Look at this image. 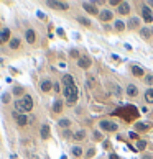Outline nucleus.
<instances>
[{
	"mask_svg": "<svg viewBox=\"0 0 153 159\" xmlns=\"http://www.w3.org/2000/svg\"><path fill=\"white\" fill-rule=\"evenodd\" d=\"M63 95L66 98V103L68 105H76L78 102V97H79V92H78V85H68V87H63Z\"/></svg>",
	"mask_w": 153,
	"mask_h": 159,
	"instance_id": "obj_1",
	"label": "nucleus"
},
{
	"mask_svg": "<svg viewBox=\"0 0 153 159\" xmlns=\"http://www.w3.org/2000/svg\"><path fill=\"white\" fill-rule=\"evenodd\" d=\"M99 128L104 133H115V131L119 130V125L110 122V120H102V122L99 123Z\"/></svg>",
	"mask_w": 153,
	"mask_h": 159,
	"instance_id": "obj_2",
	"label": "nucleus"
},
{
	"mask_svg": "<svg viewBox=\"0 0 153 159\" xmlns=\"http://www.w3.org/2000/svg\"><path fill=\"white\" fill-rule=\"evenodd\" d=\"M140 10H142V18H143L145 23H147V25L153 23V12H152V8H150L148 5H143Z\"/></svg>",
	"mask_w": 153,
	"mask_h": 159,
	"instance_id": "obj_3",
	"label": "nucleus"
},
{
	"mask_svg": "<svg viewBox=\"0 0 153 159\" xmlns=\"http://www.w3.org/2000/svg\"><path fill=\"white\" fill-rule=\"evenodd\" d=\"M83 8L86 10L89 15H99L100 10L97 8V4L95 2H83Z\"/></svg>",
	"mask_w": 153,
	"mask_h": 159,
	"instance_id": "obj_4",
	"label": "nucleus"
},
{
	"mask_svg": "<svg viewBox=\"0 0 153 159\" xmlns=\"http://www.w3.org/2000/svg\"><path fill=\"white\" fill-rule=\"evenodd\" d=\"M99 20L100 21H114V13H112V10H109V8H104V10H100V13H99Z\"/></svg>",
	"mask_w": 153,
	"mask_h": 159,
	"instance_id": "obj_5",
	"label": "nucleus"
},
{
	"mask_svg": "<svg viewBox=\"0 0 153 159\" xmlns=\"http://www.w3.org/2000/svg\"><path fill=\"white\" fill-rule=\"evenodd\" d=\"M153 128V123L152 122H137L135 123V131H150Z\"/></svg>",
	"mask_w": 153,
	"mask_h": 159,
	"instance_id": "obj_6",
	"label": "nucleus"
},
{
	"mask_svg": "<svg viewBox=\"0 0 153 159\" xmlns=\"http://www.w3.org/2000/svg\"><path fill=\"white\" fill-rule=\"evenodd\" d=\"M20 100H21V103H23L25 112H31V110H33V98H31V95H23Z\"/></svg>",
	"mask_w": 153,
	"mask_h": 159,
	"instance_id": "obj_7",
	"label": "nucleus"
},
{
	"mask_svg": "<svg viewBox=\"0 0 153 159\" xmlns=\"http://www.w3.org/2000/svg\"><path fill=\"white\" fill-rule=\"evenodd\" d=\"M46 5L48 7H53V8H56V10H68L69 8V5L68 4H64V2H46Z\"/></svg>",
	"mask_w": 153,
	"mask_h": 159,
	"instance_id": "obj_8",
	"label": "nucleus"
},
{
	"mask_svg": "<svg viewBox=\"0 0 153 159\" xmlns=\"http://www.w3.org/2000/svg\"><path fill=\"white\" fill-rule=\"evenodd\" d=\"M117 13H120V15H128L130 13V4L128 2H122L117 7Z\"/></svg>",
	"mask_w": 153,
	"mask_h": 159,
	"instance_id": "obj_9",
	"label": "nucleus"
},
{
	"mask_svg": "<svg viewBox=\"0 0 153 159\" xmlns=\"http://www.w3.org/2000/svg\"><path fill=\"white\" fill-rule=\"evenodd\" d=\"M91 64H92V61L87 56H81V58L78 59V66L79 67H83V69H87V67H91Z\"/></svg>",
	"mask_w": 153,
	"mask_h": 159,
	"instance_id": "obj_10",
	"label": "nucleus"
},
{
	"mask_svg": "<svg viewBox=\"0 0 153 159\" xmlns=\"http://www.w3.org/2000/svg\"><path fill=\"white\" fill-rule=\"evenodd\" d=\"M53 82H51V80L50 79H45V80H43V82H41V84H40V89H41V92H50V90H53Z\"/></svg>",
	"mask_w": 153,
	"mask_h": 159,
	"instance_id": "obj_11",
	"label": "nucleus"
},
{
	"mask_svg": "<svg viewBox=\"0 0 153 159\" xmlns=\"http://www.w3.org/2000/svg\"><path fill=\"white\" fill-rule=\"evenodd\" d=\"M25 39H26V43H30V44H33V43L36 41V33H35V30H26Z\"/></svg>",
	"mask_w": 153,
	"mask_h": 159,
	"instance_id": "obj_12",
	"label": "nucleus"
},
{
	"mask_svg": "<svg viewBox=\"0 0 153 159\" xmlns=\"http://www.w3.org/2000/svg\"><path fill=\"white\" fill-rule=\"evenodd\" d=\"M127 26L130 30H138L140 28V18H137V17H132L130 20H128V23H127Z\"/></svg>",
	"mask_w": 153,
	"mask_h": 159,
	"instance_id": "obj_13",
	"label": "nucleus"
},
{
	"mask_svg": "<svg viewBox=\"0 0 153 159\" xmlns=\"http://www.w3.org/2000/svg\"><path fill=\"white\" fill-rule=\"evenodd\" d=\"M127 95L130 97V98H135V97L138 95V89H137V85H133V84L127 85Z\"/></svg>",
	"mask_w": 153,
	"mask_h": 159,
	"instance_id": "obj_14",
	"label": "nucleus"
},
{
	"mask_svg": "<svg viewBox=\"0 0 153 159\" xmlns=\"http://www.w3.org/2000/svg\"><path fill=\"white\" fill-rule=\"evenodd\" d=\"M132 74L135 75V77H145V71H143V67L137 66V64H133V66H132Z\"/></svg>",
	"mask_w": 153,
	"mask_h": 159,
	"instance_id": "obj_15",
	"label": "nucleus"
},
{
	"mask_svg": "<svg viewBox=\"0 0 153 159\" xmlns=\"http://www.w3.org/2000/svg\"><path fill=\"white\" fill-rule=\"evenodd\" d=\"M71 154L74 159H81L83 158V148L81 146H73L71 148Z\"/></svg>",
	"mask_w": 153,
	"mask_h": 159,
	"instance_id": "obj_16",
	"label": "nucleus"
},
{
	"mask_svg": "<svg viewBox=\"0 0 153 159\" xmlns=\"http://www.w3.org/2000/svg\"><path fill=\"white\" fill-rule=\"evenodd\" d=\"M114 28H115L117 33H122V31L127 28V25H125V21H122V20H114Z\"/></svg>",
	"mask_w": 153,
	"mask_h": 159,
	"instance_id": "obj_17",
	"label": "nucleus"
},
{
	"mask_svg": "<svg viewBox=\"0 0 153 159\" xmlns=\"http://www.w3.org/2000/svg\"><path fill=\"white\" fill-rule=\"evenodd\" d=\"M15 120H17V125H18V126H26V125H28V118H26V113H20V115H18Z\"/></svg>",
	"mask_w": 153,
	"mask_h": 159,
	"instance_id": "obj_18",
	"label": "nucleus"
},
{
	"mask_svg": "<svg viewBox=\"0 0 153 159\" xmlns=\"http://www.w3.org/2000/svg\"><path fill=\"white\" fill-rule=\"evenodd\" d=\"M74 84H76L74 77H73L71 74H64L63 75V85H64V87H68V85H74Z\"/></svg>",
	"mask_w": 153,
	"mask_h": 159,
	"instance_id": "obj_19",
	"label": "nucleus"
},
{
	"mask_svg": "<svg viewBox=\"0 0 153 159\" xmlns=\"http://www.w3.org/2000/svg\"><path fill=\"white\" fill-rule=\"evenodd\" d=\"M73 139H74V141H84V139H86V130H78L73 134Z\"/></svg>",
	"mask_w": 153,
	"mask_h": 159,
	"instance_id": "obj_20",
	"label": "nucleus"
},
{
	"mask_svg": "<svg viewBox=\"0 0 153 159\" xmlns=\"http://www.w3.org/2000/svg\"><path fill=\"white\" fill-rule=\"evenodd\" d=\"M40 134H41V139H48V138H50V126L43 125L41 130H40Z\"/></svg>",
	"mask_w": 153,
	"mask_h": 159,
	"instance_id": "obj_21",
	"label": "nucleus"
},
{
	"mask_svg": "<svg viewBox=\"0 0 153 159\" xmlns=\"http://www.w3.org/2000/svg\"><path fill=\"white\" fill-rule=\"evenodd\" d=\"M140 34H142V38L143 39H150V36H152V30L148 28V26H145V28H140Z\"/></svg>",
	"mask_w": 153,
	"mask_h": 159,
	"instance_id": "obj_22",
	"label": "nucleus"
},
{
	"mask_svg": "<svg viewBox=\"0 0 153 159\" xmlns=\"http://www.w3.org/2000/svg\"><path fill=\"white\" fill-rule=\"evenodd\" d=\"M53 112L54 113H61L63 112V100H54V103H53Z\"/></svg>",
	"mask_w": 153,
	"mask_h": 159,
	"instance_id": "obj_23",
	"label": "nucleus"
},
{
	"mask_svg": "<svg viewBox=\"0 0 153 159\" xmlns=\"http://www.w3.org/2000/svg\"><path fill=\"white\" fill-rule=\"evenodd\" d=\"M145 102L147 103H153V87L147 89V92H145Z\"/></svg>",
	"mask_w": 153,
	"mask_h": 159,
	"instance_id": "obj_24",
	"label": "nucleus"
},
{
	"mask_svg": "<svg viewBox=\"0 0 153 159\" xmlns=\"http://www.w3.org/2000/svg\"><path fill=\"white\" fill-rule=\"evenodd\" d=\"M58 126H61V128L68 130V128L71 126V120H69V118H61V120L58 122Z\"/></svg>",
	"mask_w": 153,
	"mask_h": 159,
	"instance_id": "obj_25",
	"label": "nucleus"
},
{
	"mask_svg": "<svg viewBox=\"0 0 153 159\" xmlns=\"http://www.w3.org/2000/svg\"><path fill=\"white\" fill-rule=\"evenodd\" d=\"M0 38H2V41H9L10 39V30L9 28H4L2 31H0Z\"/></svg>",
	"mask_w": 153,
	"mask_h": 159,
	"instance_id": "obj_26",
	"label": "nucleus"
},
{
	"mask_svg": "<svg viewBox=\"0 0 153 159\" xmlns=\"http://www.w3.org/2000/svg\"><path fill=\"white\" fill-rule=\"evenodd\" d=\"M9 44H10L12 49H17V48H20V39H18V38H12Z\"/></svg>",
	"mask_w": 153,
	"mask_h": 159,
	"instance_id": "obj_27",
	"label": "nucleus"
},
{
	"mask_svg": "<svg viewBox=\"0 0 153 159\" xmlns=\"http://www.w3.org/2000/svg\"><path fill=\"white\" fill-rule=\"evenodd\" d=\"M78 21L81 23V25H84V26H91V20L86 18V17H78Z\"/></svg>",
	"mask_w": 153,
	"mask_h": 159,
	"instance_id": "obj_28",
	"label": "nucleus"
},
{
	"mask_svg": "<svg viewBox=\"0 0 153 159\" xmlns=\"http://www.w3.org/2000/svg\"><path fill=\"white\" fill-rule=\"evenodd\" d=\"M13 95H17V97H23V87H20V85H17V87H13Z\"/></svg>",
	"mask_w": 153,
	"mask_h": 159,
	"instance_id": "obj_29",
	"label": "nucleus"
},
{
	"mask_svg": "<svg viewBox=\"0 0 153 159\" xmlns=\"http://www.w3.org/2000/svg\"><path fill=\"white\" fill-rule=\"evenodd\" d=\"M145 148H147V141H145V139H138V141H137V149L143 151Z\"/></svg>",
	"mask_w": 153,
	"mask_h": 159,
	"instance_id": "obj_30",
	"label": "nucleus"
},
{
	"mask_svg": "<svg viewBox=\"0 0 153 159\" xmlns=\"http://www.w3.org/2000/svg\"><path fill=\"white\" fill-rule=\"evenodd\" d=\"M143 80H145V84H147V85H150V87H152V85H153V74L145 75V77H143Z\"/></svg>",
	"mask_w": 153,
	"mask_h": 159,
	"instance_id": "obj_31",
	"label": "nucleus"
},
{
	"mask_svg": "<svg viewBox=\"0 0 153 159\" xmlns=\"http://www.w3.org/2000/svg\"><path fill=\"white\" fill-rule=\"evenodd\" d=\"M128 138L130 139H133V141H138V133H137V131H130V133H128Z\"/></svg>",
	"mask_w": 153,
	"mask_h": 159,
	"instance_id": "obj_32",
	"label": "nucleus"
},
{
	"mask_svg": "<svg viewBox=\"0 0 153 159\" xmlns=\"http://www.w3.org/2000/svg\"><path fill=\"white\" fill-rule=\"evenodd\" d=\"M92 138H94L95 141H100V139H102V133H100V131H94V133H92Z\"/></svg>",
	"mask_w": 153,
	"mask_h": 159,
	"instance_id": "obj_33",
	"label": "nucleus"
},
{
	"mask_svg": "<svg viewBox=\"0 0 153 159\" xmlns=\"http://www.w3.org/2000/svg\"><path fill=\"white\" fill-rule=\"evenodd\" d=\"M2 102H4V103H9L10 102V94L9 92H5L4 95H2Z\"/></svg>",
	"mask_w": 153,
	"mask_h": 159,
	"instance_id": "obj_34",
	"label": "nucleus"
},
{
	"mask_svg": "<svg viewBox=\"0 0 153 159\" xmlns=\"http://www.w3.org/2000/svg\"><path fill=\"white\" fill-rule=\"evenodd\" d=\"M69 56H71V58H76V59H79V58H81V56H79V53H78L76 49H73V51H71V53H69Z\"/></svg>",
	"mask_w": 153,
	"mask_h": 159,
	"instance_id": "obj_35",
	"label": "nucleus"
},
{
	"mask_svg": "<svg viewBox=\"0 0 153 159\" xmlns=\"http://www.w3.org/2000/svg\"><path fill=\"white\" fill-rule=\"evenodd\" d=\"M94 153H95V149H94V148H91V149H89V151L86 153V158H87V159L92 158V156H94Z\"/></svg>",
	"mask_w": 153,
	"mask_h": 159,
	"instance_id": "obj_36",
	"label": "nucleus"
},
{
	"mask_svg": "<svg viewBox=\"0 0 153 159\" xmlns=\"http://www.w3.org/2000/svg\"><path fill=\"white\" fill-rule=\"evenodd\" d=\"M120 4H122V2H119V0H110V2H109V5H110V7H119Z\"/></svg>",
	"mask_w": 153,
	"mask_h": 159,
	"instance_id": "obj_37",
	"label": "nucleus"
},
{
	"mask_svg": "<svg viewBox=\"0 0 153 159\" xmlns=\"http://www.w3.org/2000/svg\"><path fill=\"white\" fill-rule=\"evenodd\" d=\"M53 90H54L56 94H58V92H61V87H59V84H58V82H56V84L53 85Z\"/></svg>",
	"mask_w": 153,
	"mask_h": 159,
	"instance_id": "obj_38",
	"label": "nucleus"
},
{
	"mask_svg": "<svg viewBox=\"0 0 153 159\" xmlns=\"http://www.w3.org/2000/svg\"><path fill=\"white\" fill-rule=\"evenodd\" d=\"M109 159H120V158L117 154H114V153H110V154H109Z\"/></svg>",
	"mask_w": 153,
	"mask_h": 159,
	"instance_id": "obj_39",
	"label": "nucleus"
},
{
	"mask_svg": "<svg viewBox=\"0 0 153 159\" xmlns=\"http://www.w3.org/2000/svg\"><path fill=\"white\" fill-rule=\"evenodd\" d=\"M56 33L59 34V36H64V30H61V28H58L56 30Z\"/></svg>",
	"mask_w": 153,
	"mask_h": 159,
	"instance_id": "obj_40",
	"label": "nucleus"
},
{
	"mask_svg": "<svg viewBox=\"0 0 153 159\" xmlns=\"http://www.w3.org/2000/svg\"><path fill=\"white\" fill-rule=\"evenodd\" d=\"M142 159H153V156L152 154H143L142 156Z\"/></svg>",
	"mask_w": 153,
	"mask_h": 159,
	"instance_id": "obj_41",
	"label": "nucleus"
},
{
	"mask_svg": "<svg viewBox=\"0 0 153 159\" xmlns=\"http://www.w3.org/2000/svg\"><path fill=\"white\" fill-rule=\"evenodd\" d=\"M124 48H125V49H127V51H132V46H130L128 43H125V44H124Z\"/></svg>",
	"mask_w": 153,
	"mask_h": 159,
	"instance_id": "obj_42",
	"label": "nucleus"
},
{
	"mask_svg": "<svg viewBox=\"0 0 153 159\" xmlns=\"http://www.w3.org/2000/svg\"><path fill=\"white\" fill-rule=\"evenodd\" d=\"M36 15H38V17H40V18H43V20H45V18H46V17H45V13H41V12H38Z\"/></svg>",
	"mask_w": 153,
	"mask_h": 159,
	"instance_id": "obj_43",
	"label": "nucleus"
},
{
	"mask_svg": "<svg viewBox=\"0 0 153 159\" xmlns=\"http://www.w3.org/2000/svg\"><path fill=\"white\" fill-rule=\"evenodd\" d=\"M104 148H105V149H109V148H110V144H109V141H104Z\"/></svg>",
	"mask_w": 153,
	"mask_h": 159,
	"instance_id": "obj_44",
	"label": "nucleus"
},
{
	"mask_svg": "<svg viewBox=\"0 0 153 159\" xmlns=\"http://www.w3.org/2000/svg\"><path fill=\"white\" fill-rule=\"evenodd\" d=\"M147 5H148V7H152V10H153V0H150V2H148Z\"/></svg>",
	"mask_w": 153,
	"mask_h": 159,
	"instance_id": "obj_45",
	"label": "nucleus"
},
{
	"mask_svg": "<svg viewBox=\"0 0 153 159\" xmlns=\"http://www.w3.org/2000/svg\"><path fill=\"white\" fill-rule=\"evenodd\" d=\"M2 43H4V41H2V38H0V44H2Z\"/></svg>",
	"mask_w": 153,
	"mask_h": 159,
	"instance_id": "obj_46",
	"label": "nucleus"
},
{
	"mask_svg": "<svg viewBox=\"0 0 153 159\" xmlns=\"http://www.w3.org/2000/svg\"><path fill=\"white\" fill-rule=\"evenodd\" d=\"M152 33H153V28H152Z\"/></svg>",
	"mask_w": 153,
	"mask_h": 159,
	"instance_id": "obj_47",
	"label": "nucleus"
}]
</instances>
